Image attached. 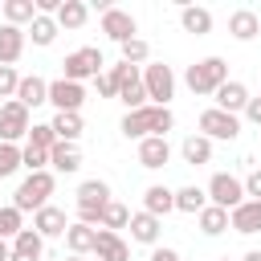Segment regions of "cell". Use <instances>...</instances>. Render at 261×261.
<instances>
[{
	"label": "cell",
	"instance_id": "1",
	"mask_svg": "<svg viewBox=\"0 0 261 261\" xmlns=\"http://www.w3.org/2000/svg\"><path fill=\"white\" fill-rule=\"evenodd\" d=\"M175 126V114L167 110V106H143V110H126L122 114V122H118V130L126 135V139H151V135H163L167 139V130Z\"/></svg>",
	"mask_w": 261,
	"mask_h": 261
},
{
	"label": "cell",
	"instance_id": "2",
	"mask_svg": "<svg viewBox=\"0 0 261 261\" xmlns=\"http://www.w3.org/2000/svg\"><path fill=\"white\" fill-rule=\"evenodd\" d=\"M184 82H188V90H192V94L212 98V94H216V90L228 82V61H224V57H204V61L188 65Z\"/></svg>",
	"mask_w": 261,
	"mask_h": 261
},
{
	"label": "cell",
	"instance_id": "3",
	"mask_svg": "<svg viewBox=\"0 0 261 261\" xmlns=\"http://www.w3.org/2000/svg\"><path fill=\"white\" fill-rule=\"evenodd\" d=\"M53 188H57V175H53V171H33V175H24V184L12 192V208H20V212H33V216H37V212L49 204Z\"/></svg>",
	"mask_w": 261,
	"mask_h": 261
},
{
	"label": "cell",
	"instance_id": "4",
	"mask_svg": "<svg viewBox=\"0 0 261 261\" xmlns=\"http://www.w3.org/2000/svg\"><path fill=\"white\" fill-rule=\"evenodd\" d=\"M208 204H216V208H224V212H232V208H241L249 196H245V179H237V175H228V171H216L212 179H208Z\"/></svg>",
	"mask_w": 261,
	"mask_h": 261
},
{
	"label": "cell",
	"instance_id": "5",
	"mask_svg": "<svg viewBox=\"0 0 261 261\" xmlns=\"http://www.w3.org/2000/svg\"><path fill=\"white\" fill-rule=\"evenodd\" d=\"M143 86H147L151 106H167V102L175 98V73H171V65L147 61V65H143Z\"/></svg>",
	"mask_w": 261,
	"mask_h": 261
},
{
	"label": "cell",
	"instance_id": "6",
	"mask_svg": "<svg viewBox=\"0 0 261 261\" xmlns=\"http://www.w3.org/2000/svg\"><path fill=\"white\" fill-rule=\"evenodd\" d=\"M102 65H106V61H102V53H98L94 45H86V49H73V53H69L65 61H61V69H65L61 77H65V82H77V86H82L86 77H98V73H102Z\"/></svg>",
	"mask_w": 261,
	"mask_h": 261
},
{
	"label": "cell",
	"instance_id": "7",
	"mask_svg": "<svg viewBox=\"0 0 261 261\" xmlns=\"http://www.w3.org/2000/svg\"><path fill=\"white\" fill-rule=\"evenodd\" d=\"M200 135H208L212 143H232V139L241 135V118H237V114H228V110L208 106V110L200 114Z\"/></svg>",
	"mask_w": 261,
	"mask_h": 261
},
{
	"label": "cell",
	"instance_id": "8",
	"mask_svg": "<svg viewBox=\"0 0 261 261\" xmlns=\"http://www.w3.org/2000/svg\"><path fill=\"white\" fill-rule=\"evenodd\" d=\"M29 130H33L29 110H24L16 98L4 102V106H0V143H20V139H29Z\"/></svg>",
	"mask_w": 261,
	"mask_h": 261
},
{
	"label": "cell",
	"instance_id": "9",
	"mask_svg": "<svg viewBox=\"0 0 261 261\" xmlns=\"http://www.w3.org/2000/svg\"><path fill=\"white\" fill-rule=\"evenodd\" d=\"M49 102L57 106V114H82L86 90H82L77 82H65V77H57V82H49Z\"/></svg>",
	"mask_w": 261,
	"mask_h": 261
},
{
	"label": "cell",
	"instance_id": "10",
	"mask_svg": "<svg viewBox=\"0 0 261 261\" xmlns=\"http://www.w3.org/2000/svg\"><path fill=\"white\" fill-rule=\"evenodd\" d=\"M102 33H106L114 45H126V41L139 37V24H135V16L122 12V8H106V12H102Z\"/></svg>",
	"mask_w": 261,
	"mask_h": 261
},
{
	"label": "cell",
	"instance_id": "11",
	"mask_svg": "<svg viewBox=\"0 0 261 261\" xmlns=\"http://www.w3.org/2000/svg\"><path fill=\"white\" fill-rule=\"evenodd\" d=\"M167 159H171V143H167L163 135H151V139H143V143H139V167L159 171Z\"/></svg>",
	"mask_w": 261,
	"mask_h": 261
},
{
	"label": "cell",
	"instance_id": "12",
	"mask_svg": "<svg viewBox=\"0 0 261 261\" xmlns=\"http://www.w3.org/2000/svg\"><path fill=\"white\" fill-rule=\"evenodd\" d=\"M130 241H139V245H159V232H163V220L159 216H151V212H130Z\"/></svg>",
	"mask_w": 261,
	"mask_h": 261
},
{
	"label": "cell",
	"instance_id": "13",
	"mask_svg": "<svg viewBox=\"0 0 261 261\" xmlns=\"http://www.w3.org/2000/svg\"><path fill=\"white\" fill-rule=\"evenodd\" d=\"M212 98H216V110L241 114V110L249 106V86H245V82H232V77H228V82H224V86H220V90H216Z\"/></svg>",
	"mask_w": 261,
	"mask_h": 261
},
{
	"label": "cell",
	"instance_id": "14",
	"mask_svg": "<svg viewBox=\"0 0 261 261\" xmlns=\"http://www.w3.org/2000/svg\"><path fill=\"white\" fill-rule=\"evenodd\" d=\"M33 228L45 237V241H53V237H65V228H69V220H65V212L57 208V204H45L37 216H33Z\"/></svg>",
	"mask_w": 261,
	"mask_h": 261
},
{
	"label": "cell",
	"instance_id": "15",
	"mask_svg": "<svg viewBox=\"0 0 261 261\" xmlns=\"http://www.w3.org/2000/svg\"><path fill=\"white\" fill-rule=\"evenodd\" d=\"M94 257H98V261H130V245H126L118 232H110V228H98Z\"/></svg>",
	"mask_w": 261,
	"mask_h": 261
},
{
	"label": "cell",
	"instance_id": "16",
	"mask_svg": "<svg viewBox=\"0 0 261 261\" xmlns=\"http://www.w3.org/2000/svg\"><path fill=\"white\" fill-rule=\"evenodd\" d=\"M228 228H237V232H245V237L261 232V200H245L241 208H232V212H228Z\"/></svg>",
	"mask_w": 261,
	"mask_h": 261
},
{
	"label": "cell",
	"instance_id": "17",
	"mask_svg": "<svg viewBox=\"0 0 261 261\" xmlns=\"http://www.w3.org/2000/svg\"><path fill=\"white\" fill-rule=\"evenodd\" d=\"M65 245H69V257H86V253H94V245H98V228L73 220V224L65 228Z\"/></svg>",
	"mask_w": 261,
	"mask_h": 261
},
{
	"label": "cell",
	"instance_id": "18",
	"mask_svg": "<svg viewBox=\"0 0 261 261\" xmlns=\"http://www.w3.org/2000/svg\"><path fill=\"white\" fill-rule=\"evenodd\" d=\"M24 29H16V24H0V65H16L20 61V53H24Z\"/></svg>",
	"mask_w": 261,
	"mask_h": 261
},
{
	"label": "cell",
	"instance_id": "19",
	"mask_svg": "<svg viewBox=\"0 0 261 261\" xmlns=\"http://www.w3.org/2000/svg\"><path fill=\"white\" fill-rule=\"evenodd\" d=\"M228 33H232V41H253L261 33V16L253 8H237V12H228Z\"/></svg>",
	"mask_w": 261,
	"mask_h": 261
},
{
	"label": "cell",
	"instance_id": "20",
	"mask_svg": "<svg viewBox=\"0 0 261 261\" xmlns=\"http://www.w3.org/2000/svg\"><path fill=\"white\" fill-rule=\"evenodd\" d=\"M16 102H20L24 110H33V106H45V102H49V82H45V77H37V73H29V77H20V90H16Z\"/></svg>",
	"mask_w": 261,
	"mask_h": 261
},
{
	"label": "cell",
	"instance_id": "21",
	"mask_svg": "<svg viewBox=\"0 0 261 261\" xmlns=\"http://www.w3.org/2000/svg\"><path fill=\"white\" fill-rule=\"evenodd\" d=\"M143 212H151V216H167V212H175V192L171 188H163V184H151L147 192H143Z\"/></svg>",
	"mask_w": 261,
	"mask_h": 261
},
{
	"label": "cell",
	"instance_id": "22",
	"mask_svg": "<svg viewBox=\"0 0 261 261\" xmlns=\"http://www.w3.org/2000/svg\"><path fill=\"white\" fill-rule=\"evenodd\" d=\"M110 204V184L106 179H82L77 184V208H106Z\"/></svg>",
	"mask_w": 261,
	"mask_h": 261
},
{
	"label": "cell",
	"instance_id": "23",
	"mask_svg": "<svg viewBox=\"0 0 261 261\" xmlns=\"http://www.w3.org/2000/svg\"><path fill=\"white\" fill-rule=\"evenodd\" d=\"M179 155H184V163H192V167L212 163V139H208V135H188V139L179 143Z\"/></svg>",
	"mask_w": 261,
	"mask_h": 261
},
{
	"label": "cell",
	"instance_id": "24",
	"mask_svg": "<svg viewBox=\"0 0 261 261\" xmlns=\"http://www.w3.org/2000/svg\"><path fill=\"white\" fill-rule=\"evenodd\" d=\"M49 167L61 171V175H73V171L82 167V151H77V143H57V147L49 151Z\"/></svg>",
	"mask_w": 261,
	"mask_h": 261
},
{
	"label": "cell",
	"instance_id": "25",
	"mask_svg": "<svg viewBox=\"0 0 261 261\" xmlns=\"http://www.w3.org/2000/svg\"><path fill=\"white\" fill-rule=\"evenodd\" d=\"M179 24H184V33L204 37V33H212V12L200 8V4H184V8H179Z\"/></svg>",
	"mask_w": 261,
	"mask_h": 261
},
{
	"label": "cell",
	"instance_id": "26",
	"mask_svg": "<svg viewBox=\"0 0 261 261\" xmlns=\"http://www.w3.org/2000/svg\"><path fill=\"white\" fill-rule=\"evenodd\" d=\"M0 8H4V24L24 29V24H33V20H37V0H4Z\"/></svg>",
	"mask_w": 261,
	"mask_h": 261
},
{
	"label": "cell",
	"instance_id": "27",
	"mask_svg": "<svg viewBox=\"0 0 261 261\" xmlns=\"http://www.w3.org/2000/svg\"><path fill=\"white\" fill-rule=\"evenodd\" d=\"M208 208V192L204 188H196V184H188V188H179L175 192V212H188V216H200Z\"/></svg>",
	"mask_w": 261,
	"mask_h": 261
},
{
	"label": "cell",
	"instance_id": "28",
	"mask_svg": "<svg viewBox=\"0 0 261 261\" xmlns=\"http://www.w3.org/2000/svg\"><path fill=\"white\" fill-rule=\"evenodd\" d=\"M12 253H20V257H33V261H41V253H45V237L37 232V228H20L16 237H12Z\"/></svg>",
	"mask_w": 261,
	"mask_h": 261
},
{
	"label": "cell",
	"instance_id": "29",
	"mask_svg": "<svg viewBox=\"0 0 261 261\" xmlns=\"http://www.w3.org/2000/svg\"><path fill=\"white\" fill-rule=\"evenodd\" d=\"M24 33L33 37V45H41V49H45V45H53V41H57L61 24H57V16H45V12H37V20H33Z\"/></svg>",
	"mask_w": 261,
	"mask_h": 261
},
{
	"label": "cell",
	"instance_id": "30",
	"mask_svg": "<svg viewBox=\"0 0 261 261\" xmlns=\"http://www.w3.org/2000/svg\"><path fill=\"white\" fill-rule=\"evenodd\" d=\"M86 20H90V4H82V0H65L57 8V24L61 29H82Z\"/></svg>",
	"mask_w": 261,
	"mask_h": 261
},
{
	"label": "cell",
	"instance_id": "31",
	"mask_svg": "<svg viewBox=\"0 0 261 261\" xmlns=\"http://www.w3.org/2000/svg\"><path fill=\"white\" fill-rule=\"evenodd\" d=\"M53 130H57V143H77L82 139V114H53Z\"/></svg>",
	"mask_w": 261,
	"mask_h": 261
},
{
	"label": "cell",
	"instance_id": "32",
	"mask_svg": "<svg viewBox=\"0 0 261 261\" xmlns=\"http://www.w3.org/2000/svg\"><path fill=\"white\" fill-rule=\"evenodd\" d=\"M196 220H200V232H204V237H220V232L228 228V212H224V208H216V204H208Z\"/></svg>",
	"mask_w": 261,
	"mask_h": 261
},
{
	"label": "cell",
	"instance_id": "33",
	"mask_svg": "<svg viewBox=\"0 0 261 261\" xmlns=\"http://www.w3.org/2000/svg\"><path fill=\"white\" fill-rule=\"evenodd\" d=\"M24 167V147H16V143H0V179H8L12 171H20Z\"/></svg>",
	"mask_w": 261,
	"mask_h": 261
},
{
	"label": "cell",
	"instance_id": "34",
	"mask_svg": "<svg viewBox=\"0 0 261 261\" xmlns=\"http://www.w3.org/2000/svg\"><path fill=\"white\" fill-rule=\"evenodd\" d=\"M118 102H122L126 110H143V106H151V98H147V86H143V77H139V82H130V86H122V90H118Z\"/></svg>",
	"mask_w": 261,
	"mask_h": 261
},
{
	"label": "cell",
	"instance_id": "35",
	"mask_svg": "<svg viewBox=\"0 0 261 261\" xmlns=\"http://www.w3.org/2000/svg\"><path fill=\"white\" fill-rule=\"evenodd\" d=\"M24 143L37 147V151H53V147H57V130H53V122H33V130H29Z\"/></svg>",
	"mask_w": 261,
	"mask_h": 261
},
{
	"label": "cell",
	"instance_id": "36",
	"mask_svg": "<svg viewBox=\"0 0 261 261\" xmlns=\"http://www.w3.org/2000/svg\"><path fill=\"white\" fill-rule=\"evenodd\" d=\"M126 224H130V208H126V204H118V200H110V204L102 208V228L118 232V228H126Z\"/></svg>",
	"mask_w": 261,
	"mask_h": 261
},
{
	"label": "cell",
	"instance_id": "37",
	"mask_svg": "<svg viewBox=\"0 0 261 261\" xmlns=\"http://www.w3.org/2000/svg\"><path fill=\"white\" fill-rule=\"evenodd\" d=\"M118 49H122V61H126V65H139V69H143V65L151 61V45H147L143 37H135V41L118 45Z\"/></svg>",
	"mask_w": 261,
	"mask_h": 261
},
{
	"label": "cell",
	"instance_id": "38",
	"mask_svg": "<svg viewBox=\"0 0 261 261\" xmlns=\"http://www.w3.org/2000/svg\"><path fill=\"white\" fill-rule=\"evenodd\" d=\"M106 73H110V77H114V86H118V90H122V86H130V82H139V77H143V69H139V65H126V61H118V65H110V69H106Z\"/></svg>",
	"mask_w": 261,
	"mask_h": 261
},
{
	"label": "cell",
	"instance_id": "39",
	"mask_svg": "<svg viewBox=\"0 0 261 261\" xmlns=\"http://www.w3.org/2000/svg\"><path fill=\"white\" fill-rule=\"evenodd\" d=\"M16 90H20V73H16V65H0V98H16Z\"/></svg>",
	"mask_w": 261,
	"mask_h": 261
},
{
	"label": "cell",
	"instance_id": "40",
	"mask_svg": "<svg viewBox=\"0 0 261 261\" xmlns=\"http://www.w3.org/2000/svg\"><path fill=\"white\" fill-rule=\"evenodd\" d=\"M24 167H29V175L33 171H49V151H37V147L24 143Z\"/></svg>",
	"mask_w": 261,
	"mask_h": 261
},
{
	"label": "cell",
	"instance_id": "41",
	"mask_svg": "<svg viewBox=\"0 0 261 261\" xmlns=\"http://www.w3.org/2000/svg\"><path fill=\"white\" fill-rule=\"evenodd\" d=\"M94 82H98V98H118V86H114L110 73H98Z\"/></svg>",
	"mask_w": 261,
	"mask_h": 261
},
{
	"label": "cell",
	"instance_id": "42",
	"mask_svg": "<svg viewBox=\"0 0 261 261\" xmlns=\"http://www.w3.org/2000/svg\"><path fill=\"white\" fill-rule=\"evenodd\" d=\"M245 196H249V200H261V167L245 175Z\"/></svg>",
	"mask_w": 261,
	"mask_h": 261
},
{
	"label": "cell",
	"instance_id": "43",
	"mask_svg": "<svg viewBox=\"0 0 261 261\" xmlns=\"http://www.w3.org/2000/svg\"><path fill=\"white\" fill-rule=\"evenodd\" d=\"M151 261H179V253L167 249V245H155V249H151Z\"/></svg>",
	"mask_w": 261,
	"mask_h": 261
},
{
	"label": "cell",
	"instance_id": "44",
	"mask_svg": "<svg viewBox=\"0 0 261 261\" xmlns=\"http://www.w3.org/2000/svg\"><path fill=\"white\" fill-rule=\"evenodd\" d=\"M245 118L261 126V98H249V106H245Z\"/></svg>",
	"mask_w": 261,
	"mask_h": 261
},
{
	"label": "cell",
	"instance_id": "45",
	"mask_svg": "<svg viewBox=\"0 0 261 261\" xmlns=\"http://www.w3.org/2000/svg\"><path fill=\"white\" fill-rule=\"evenodd\" d=\"M0 261H12V241L0 237Z\"/></svg>",
	"mask_w": 261,
	"mask_h": 261
},
{
	"label": "cell",
	"instance_id": "46",
	"mask_svg": "<svg viewBox=\"0 0 261 261\" xmlns=\"http://www.w3.org/2000/svg\"><path fill=\"white\" fill-rule=\"evenodd\" d=\"M241 261H261V249H249V253H245Z\"/></svg>",
	"mask_w": 261,
	"mask_h": 261
},
{
	"label": "cell",
	"instance_id": "47",
	"mask_svg": "<svg viewBox=\"0 0 261 261\" xmlns=\"http://www.w3.org/2000/svg\"><path fill=\"white\" fill-rule=\"evenodd\" d=\"M12 261H33V257H20V253H12Z\"/></svg>",
	"mask_w": 261,
	"mask_h": 261
},
{
	"label": "cell",
	"instance_id": "48",
	"mask_svg": "<svg viewBox=\"0 0 261 261\" xmlns=\"http://www.w3.org/2000/svg\"><path fill=\"white\" fill-rule=\"evenodd\" d=\"M0 237H4V216H0Z\"/></svg>",
	"mask_w": 261,
	"mask_h": 261
},
{
	"label": "cell",
	"instance_id": "49",
	"mask_svg": "<svg viewBox=\"0 0 261 261\" xmlns=\"http://www.w3.org/2000/svg\"><path fill=\"white\" fill-rule=\"evenodd\" d=\"M69 261H86V257H69Z\"/></svg>",
	"mask_w": 261,
	"mask_h": 261
},
{
	"label": "cell",
	"instance_id": "50",
	"mask_svg": "<svg viewBox=\"0 0 261 261\" xmlns=\"http://www.w3.org/2000/svg\"><path fill=\"white\" fill-rule=\"evenodd\" d=\"M220 261H232V257H220Z\"/></svg>",
	"mask_w": 261,
	"mask_h": 261
}]
</instances>
